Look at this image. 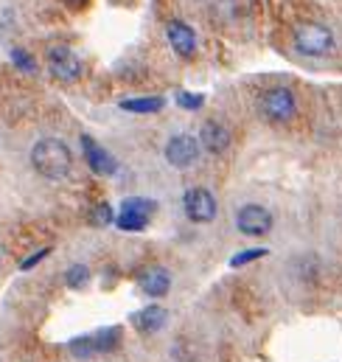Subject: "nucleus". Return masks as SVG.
<instances>
[{
	"mask_svg": "<svg viewBox=\"0 0 342 362\" xmlns=\"http://www.w3.org/2000/svg\"><path fill=\"white\" fill-rule=\"evenodd\" d=\"M31 163H34V169L42 177L62 180L71 172V166H73V155H71V149L59 138H42L31 149Z\"/></svg>",
	"mask_w": 342,
	"mask_h": 362,
	"instance_id": "obj_1",
	"label": "nucleus"
},
{
	"mask_svg": "<svg viewBox=\"0 0 342 362\" xmlns=\"http://www.w3.org/2000/svg\"><path fill=\"white\" fill-rule=\"evenodd\" d=\"M295 48L306 57H326L334 48V34L320 23H303L295 28Z\"/></svg>",
	"mask_w": 342,
	"mask_h": 362,
	"instance_id": "obj_2",
	"label": "nucleus"
},
{
	"mask_svg": "<svg viewBox=\"0 0 342 362\" xmlns=\"http://www.w3.org/2000/svg\"><path fill=\"white\" fill-rule=\"evenodd\" d=\"M118 337H121V329H101L95 334H87V337H76L68 343V351L76 357V360H90L95 354H107L110 349L118 346Z\"/></svg>",
	"mask_w": 342,
	"mask_h": 362,
	"instance_id": "obj_3",
	"label": "nucleus"
},
{
	"mask_svg": "<svg viewBox=\"0 0 342 362\" xmlns=\"http://www.w3.org/2000/svg\"><path fill=\"white\" fill-rule=\"evenodd\" d=\"M182 205H185V214H188L191 222L202 225V222H211L216 216V199H213V194L208 188H199V185L188 188Z\"/></svg>",
	"mask_w": 342,
	"mask_h": 362,
	"instance_id": "obj_4",
	"label": "nucleus"
},
{
	"mask_svg": "<svg viewBox=\"0 0 342 362\" xmlns=\"http://www.w3.org/2000/svg\"><path fill=\"white\" fill-rule=\"evenodd\" d=\"M261 107H264L266 118L283 124V121H289L295 115V93L289 90V88H272V90L264 93Z\"/></svg>",
	"mask_w": 342,
	"mask_h": 362,
	"instance_id": "obj_5",
	"label": "nucleus"
},
{
	"mask_svg": "<svg viewBox=\"0 0 342 362\" xmlns=\"http://www.w3.org/2000/svg\"><path fill=\"white\" fill-rule=\"evenodd\" d=\"M236 228L247 236H264L272 228V214L264 205H244L236 214Z\"/></svg>",
	"mask_w": 342,
	"mask_h": 362,
	"instance_id": "obj_6",
	"label": "nucleus"
},
{
	"mask_svg": "<svg viewBox=\"0 0 342 362\" xmlns=\"http://www.w3.org/2000/svg\"><path fill=\"white\" fill-rule=\"evenodd\" d=\"M199 158V141L194 135H174L166 146V160L174 169H188Z\"/></svg>",
	"mask_w": 342,
	"mask_h": 362,
	"instance_id": "obj_7",
	"label": "nucleus"
},
{
	"mask_svg": "<svg viewBox=\"0 0 342 362\" xmlns=\"http://www.w3.org/2000/svg\"><path fill=\"white\" fill-rule=\"evenodd\" d=\"M48 71L62 82H73L82 74V62L71 48H54L48 57Z\"/></svg>",
	"mask_w": 342,
	"mask_h": 362,
	"instance_id": "obj_8",
	"label": "nucleus"
},
{
	"mask_svg": "<svg viewBox=\"0 0 342 362\" xmlns=\"http://www.w3.org/2000/svg\"><path fill=\"white\" fill-rule=\"evenodd\" d=\"M196 141H199V146H205L208 152L222 155V152L230 146V132H228V127H222L219 121H205Z\"/></svg>",
	"mask_w": 342,
	"mask_h": 362,
	"instance_id": "obj_9",
	"label": "nucleus"
},
{
	"mask_svg": "<svg viewBox=\"0 0 342 362\" xmlns=\"http://www.w3.org/2000/svg\"><path fill=\"white\" fill-rule=\"evenodd\" d=\"M169 42L179 57H191V54L196 51V34H194V28H191L188 23H182V20L169 23Z\"/></svg>",
	"mask_w": 342,
	"mask_h": 362,
	"instance_id": "obj_10",
	"label": "nucleus"
},
{
	"mask_svg": "<svg viewBox=\"0 0 342 362\" xmlns=\"http://www.w3.org/2000/svg\"><path fill=\"white\" fill-rule=\"evenodd\" d=\"M82 144H85V155H87V166L95 172V175H112L115 172V158L104 149V146H98L93 138H82Z\"/></svg>",
	"mask_w": 342,
	"mask_h": 362,
	"instance_id": "obj_11",
	"label": "nucleus"
},
{
	"mask_svg": "<svg viewBox=\"0 0 342 362\" xmlns=\"http://www.w3.org/2000/svg\"><path fill=\"white\" fill-rule=\"evenodd\" d=\"M166 317L169 315H166L163 306H146V309H141V312L132 315V326L138 332H143V334H155V332H160L166 326Z\"/></svg>",
	"mask_w": 342,
	"mask_h": 362,
	"instance_id": "obj_12",
	"label": "nucleus"
},
{
	"mask_svg": "<svg viewBox=\"0 0 342 362\" xmlns=\"http://www.w3.org/2000/svg\"><path fill=\"white\" fill-rule=\"evenodd\" d=\"M169 286H171V275L163 267H152V270H146L141 275V289L146 295H152V298H163L169 292Z\"/></svg>",
	"mask_w": 342,
	"mask_h": 362,
	"instance_id": "obj_13",
	"label": "nucleus"
},
{
	"mask_svg": "<svg viewBox=\"0 0 342 362\" xmlns=\"http://www.w3.org/2000/svg\"><path fill=\"white\" fill-rule=\"evenodd\" d=\"M163 107H166V98L163 95H143V98L121 101V110H126V112H158Z\"/></svg>",
	"mask_w": 342,
	"mask_h": 362,
	"instance_id": "obj_14",
	"label": "nucleus"
},
{
	"mask_svg": "<svg viewBox=\"0 0 342 362\" xmlns=\"http://www.w3.org/2000/svg\"><path fill=\"white\" fill-rule=\"evenodd\" d=\"M121 211H132V214H143V216H152V214L158 211V205H155L152 199H146V197H129V199H124Z\"/></svg>",
	"mask_w": 342,
	"mask_h": 362,
	"instance_id": "obj_15",
	"label": "nucleus"
},
{
	"mask_svg": "<svg viewBox=\"0 0 342 362\" xmlns=\"http://www.w3.org/2000/svg\"><path fill=\"white\" fill-rule=\"evenodd\" d=\"M146 225H149V216H143V214H132V211L118 214V228L121 230H143Z\"/></svg>",
	"mask_w": 342,
	"mask_h": 362,
	"instance_id": "obj_16",
	"label": "nucleus"
},
{
	"mask_svg": "<svg viewBox=\"0 0 342 362\" xmlns=\"http://www.w3.org/2000/svg\"><path fill=\"white\" fill-rule=\"evenodd\" d=\"M87 278H90V270H87L85 264H73L71 270L65 272V284H68L71 289H82L87 284Z\"/></svg>",
	"mask_w": 342,
	"mask_h": 362,
	"instance_id": "obj_17",
	"label": "nucleus"
},
{
	"mask_svg": "<svg viewBox=\"0 0 342 362\" xmlns=\"http://www.w3.org/2000/svg\"><path fill=\"white\" fill-rule=\"evenodd\" d=\"M202 101H205V98H202V95H199V93H177V104H179V107H185V110H199V107H202Z\"/></svg>",
	"mask_w": 342,
	"mask_h": 362,
	"instance_id": "obj_18",
	"label": "nucleus"
},
{
	"mask_svg": "<svg viewBox=\"0 0 342 362\" xmlns=\"http://www.w3.org/2000/svg\"><path fill=\"white\" fill-rule=\"evenodd\" d=\"M261 256H266V250H247V253H239V256H233L230 259V264L233 267H242V264H247V262H256Z\"/></svg>",
	"mask_w": 342,
	"mask_h": 362,
	"instance_id": "obj_19",
	"label": "nucleus"
},
{
	"mask_svg": "<svg viewBox=\"0 0 342 362\" xmlns=\"http://www.w3.org/2000/svg\"><path fill=\"white\" fill-rule=\"evenodd\" d=\"M93 222L95 225H110L112 222V208L110 205H98L95 214H93Z\"/></svg>",
	"mask_w": 342,
	"mask_h": 362,
	"instance_id": "obj_20",
	"label": "nucleus"
},
{
	"mask_svg": "<svg viewBox=\"0 0 342 362\" xmlns=\"http://www.w3.org/2000/svg\"><path fill=\"white\" fill-rule=\"evenodd\" d=\"M11 59H14V65H20V68H25V71H34V62L28 59L25 51H11Z\"/></svg>",
	"mask_w": 342,
	"mask_h": 362,
	"instance_id": "obj_21",
	"label": "nucleus"
},
{
	"mask_svg": "<svg viewBox=\"0 0 342 362\" xmlns=\"http://www.w3.org/2000/svg\"><path fill=\"white\" fill-rule=\"evenodd\" d=\"M45 256H48V247H45V250H40V253H34L31 259H25V262H23V270H31V267H34L37 262H42Z\"/></svg>",
	"mask_w": 342,
	"mask_h": 362,
	"instance_id": "obj_22",
	"label": "nucleus"
},
{
	"mask_svg": "<svg viewBox=\"0 0 342 362\" xmlns=\"http://www.w3.org/2000/svg\"><path fill=\"white\" fill-rule=\"evenodd\" d=\"M65 3H71V6H82L85 0H65Z\"/></svg>",
	"mask_w": 342,
	"mask_h": 362,
	"instance_id": "obj_23",
	"label": "nucleus"
}]
</instances>
